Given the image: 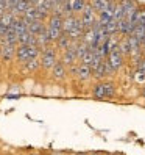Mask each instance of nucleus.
Returning a JSON list of instances; mask_svg holds the SVG:
<instances>
[{"instance_id": "nucleus-1", "label": "nucleus", "mask_w": 145, "mask_h": 155, "mask_svg": "<svg viewBox=\"0 0 145 155\" xmlns=\"http://www.w3.org/2000/svg\"><path fill=\"white\" fill-rule=\"evenodd\" d=\"M92 94L95 99H111L115 94V88L111 81H100L98 85L94 86Z\"/></svg>"}, {"instance_id": "nucleus-2", "label": "nucleus", "mask_w": 145, "mask_h": 155, "mask_svg": "<svg viewBox=\"0 0 145 155\" xmlns=\"http://www.w3.org/2000/svg\"><path fill=\"white\" fill-rule=\"evenodd\" d=\"M97 11L92 8V5H86L84 10L81 11V22H83L84 28H90L94 27L95 22H97Z\"/></svg>"}, {"instance_id": "nucleus-3", "label": "nucleus", "mask_w": 145, "mask_h": 155, "mask_svg": "<svg viewBox=\"0 0 145 155\" xmlns=\"http://www.w3.org/2000/svg\"><path fill=\"white\" fill-rule=\"evenodd\" d=\"M55 63H56V52H55L53 47L47 45V47L44 49V52H42L41 66L45 68V69H52L53 66H55Z\"/></svg>"}, {"instance_id": "nucleus-4", "label": "nucleus", "mask_w": 145, "mask_h": 155, "mask_svg": "<svg viewBox=\"0 0 145 155\" xmlns=\"http://www.w3.org/2000/svg\"><path fill=\"white\" fill-rule=\"evenodd\" d=\"M123 53H122V50H120V47H115L114 50H111L109 52V55H108V61H109V64H111V68H112V71L114 72H117L122 66H123Z\"/></svg>"}, {"instance_id": "nucleus-5", "label": "nucleus", "mask_w": 145, "mask_h": 155, "mask_svg": "<svg viewBox=\"0 0 145 155\" xmlns=\"http://www.w3.org/2000/svg\"><path fill=\"white\" fill-rule=\"evenodd\" d=\"M112 74H114V71H112V68H111V64H109V61H108V60H103L100 63V66L94 71V75L97 78H100V80L108 77V75H112Z\"/></svg>"}, {"instance_id": "nucleus-6", "label": "nucleus", "mask_w": 145, "mask_h": 155, "mask_svg": "<svg viewBox=\"0 0 145 155\" xmlns=\"http://www.w3.org/2000/svg\"><path fill=\"white\" fill-rule=\"evenodd\" d=\"M77 52H75V42L70 45L69 49L64 50V53H62V63H64V66H72V64H75V61H77Z\"/></svg>"}, {"instance_id": "nucleus-7", "label": "nucleus", "mask_w": 145, "mask_h": 155, "mask_svg": "<svg viewBox=\"0 0 145 155\" xmlns=\"http://www.w3.org/2000/svg\"><path fill=\"white\" fill-rule=\"evenodd\" d=\"M50 42H53L52 41V38H50V33H49V28L47 27H44V28L41 30V33L36 36V44L39 45V47H47V45H50Z\"/></svg>"}, {"instance_id": "nucleus-8", "label": "nucleus", "mask_w": 145, "mask_h": 155, "mask_svg": "<svg viewBox=\"0 0 145 155\" xmlns=\"http://www.w3.org/2000/svg\"><path fill=\"white\" fill-rule=\"evenodd\" d=\"M90 75H92V69H90V66L81 61L80 64L77 66V77L84 81V80H89Z\"/></svg>"}, {"instance_id": "nucleus-9", "label": "nucleus", "mask_w": 145, "mask_h": 155, "mask_svg": "<svg viewBox=\"0 0 145 155\" xmlns=\"http://www.w3.org/2000/svg\"><path fill=\"white\" fill-rule=\"evenodd\" d=\"M31 6V3H30V0H17V3L11 8V13L17 17V16H22L27 10H28V8Z\"/></svg>"}, {"instance_id": "nucleus-10", "label": "nucleus", "mask_w": 145, "mask_h": 155, "mask_svg": "<svg viewBox=\"0 0 145 155\" xmlns=\"http://www.w3.org/2000/svg\"><path fill=\"white\" fill-rule=\"evenodd\" d=\"M2 41V39H0ZM0 47H2V57L5 61H10L13 57H14V53H16V45H11V44H8L5 41H2V44H0Z\"/></svg>"}, {"instance_id": "nucleus-11", "label": "nucleus", "mask_w": 145, "mask_h": 155, "mask_svg": "<svg viewBox=\"0 0 145 155\" xmlns=\"http://www.w3.org/2000/svg\"><path fill=\"white\" fill-rule=\"evenodd\" d=\"M66 66H64V63L62 61H56L55 63V66L52 68V75L55 80H62V78H66Z\"/></svg>"}, {"instance_id": "nucleus-12", "label": "nucleus", "mask_w": 145, "mask_h": 155, "mask_svg": "<svg viewBox=\"0 0 145 155\" xmlns=\"http://www.w3.org/2000/svg\"><path fill=\"white\" fill-rule=\"evenodd\" d=\"M77 22H78V17L75 16H66V17H62V33H69L70 30H74L75 27H77Z\"/></svg>"}, {"instance_id": "nucleus-13", "label": "nucleus", "mask_w": 145, "mask_h": 155, "mask_svg": "<svg viewBox=\"0 0 145 155\" xmlns=\"http://www.w3.org/2000/svg\"><path fill=\"white\" fill-rule=\"evenodd\" d=\"M16 57L20 63H27L30 60L28 57V45H24V44H19V47L16 49Z\"/></svg>"}, {"instance_id": "nucleus-14", "label": "nucleus", "mask_w": 145, "mask_h": 155, "mask_svg": "<svg viewBox=\"0 0 145 155\" xmlns=\"http://www.w3.org/2000/svg\"><path fill=\"white\" fill-rule=\"evenodd\" d=\"M47 27H49V28H52V30H61V31H62V16H59V14H52Z\"/></svg>"}, {"instance_id": "nucleus-15", "label": "nucleus", "mask_w": 145, "mask_h": 155, "mask_svg": "<svg viewBox=\"0 0 145 155\" xmlns=\"http://www.w3.org/2000/svg\"><path fill=\"white\" fill-rule=\"evenodd\" d=\"M56 42H58V49H61V50H66V49H69L70 45L74 44V41L70 39V36L66 35V33H62Z\"/></svg>"}, {"instance_id": "nucleus-16", "label": "nucleus", "mask_w": 145, "mask_h": 155, "mask_svg": "<svg viewBox=\"0 0 145 155\" xmlns=\"http://www.w3.org/2000/svg\"><path fill=\"white\" fill-rule=\"evenodd\" d=\"M109 3H111V0H90V5H92V8L97 13L105 11L109 6Z\"/></svg>"}, {"instance_id": "nucleus-17", "label": "nucleus", "mask_w": 145, "mask_h": 155, "mask_svg": "<svg viewBox=\"0 0 145 155\" xmlns=\"http://www.w3.org/2000/svg\"><path fill=\"white\" fill-rule=\"evenodd\" d=\"M19 44H24V45H33L36 44V36L31 35L30 31H27L24 35L19 36Z\"/></svg>"}, {"instance_id": "nucleus-18", "label": "nucleus", "mask_w": 145, "mask_h": 155, "mask_svg": "<svg viewBox=\"0 0 145 155\" xmlns=\"http://www.w3.org/2000/svg\"><path fill=\"white\" fill-rule=\"evenodd\" d=\"M44 27H45V25L42 24V21H33V22L28 24V31H30L31 35H34V36H38Z\"/></svg>"}, {"instance_id": "nucleus-19", "label": "nucleus", "mask_w": 145, "mask_h": 155, "mask_svg": "<svg viewBox=\"0 0 145 155\" xmlns=\"http://www.w3.org/2000/svg\"><path fill=\"white\" fill-rule=\"evenodd\" d=\"M120 50L123 53V57H128L131 55V45H130V39H128V36H123V39L120 41Z\"/></svg>"}, {"instance_id": "nucleus-20", "label": "nucleus", "mask_w": 145, "mask_h": 155, "mask_svg": "<svg viewBox=\"0 0 145 155\" xmlns=\"http://www.w3.org/2000/svg\"><path fill=\"white\" fill-rule=\"evenodd\" d=\"M86 6V0H72V10L74 13H81Z\"/></svg>"}, {"instance_id": "nucleus-21", "label": "nucleus", "mask_w": 145, "mask_h": 155, "mask_svg": "<svg viewBox=\"0 0 145 155\" xmlns=\"http://www.w3.org/2000/svg\"><path fill=\"white\" fill-rule=\"evenodd\" d=\"M39 66H41V60H38V58H31V60H28L25 63V68L28 71H34V69H38Z\"/></svg>"}, {"instance_id": "nucleus-22", "label": "nucleus", "mask_w": 145, "mask_h": 155, "mask_svg": "<svg viewBox=\"0 0 145 155\" xmlns=\"http://www.w3.org/2000/svg\"><path fill=\"white\" fill-rule=\"evenodd\" d=\"M134 80L136 81H145V72H142L140 69H137V72H136V77H134Z\"/></svg>"}, {"instance_id": "nucleus-23", "label": "nucleus", "mask_w": 145, "mask_h": 155, "mask_svg": "<svg viewBox=\"0 0 145 155\" xmlns=\"http://www.w3.org/2000/svg\"><path fill=\"white\" fill-rule=\"evenodd\" d=\"M8 28H10V27H6L2 21H0V38H3V36L6 35V31H8Z\"/></svg>"}, {"instance_id": "nucleus-24", "label": "nucleus", "mask_w": 145, "mask_h": 155, "mask_svg": "<svg viewBox=\"0 0 145 155\" xmlns=\"http://www.w3.org/2000/svg\"><path fill=\"white\" fill-rule=\"evenodd\" d=\"M6 11H8L6 2H2V0H0V16H3V14H5Z\"/></svg>"}, {"instance_id": "nucleus-25", "label": "nucleus", "mask_w": 145, "mask_h": 155, "mask_svg": "<svg viewBox=\"0 0 145 155\" xmlns=\"http://www.w3.org/2000/svg\"><path fill=\"white\" fill-rule=\"evenodd\" d=\"M142 96L145 97V85H143V88H142Z\"/></svg>"}, {"instance_id": "nucleus-26", "label": "nucleus", "mask_w": 145, "mask_h": 155, "mask_svg": "<svg viewBox=\"0 0 145 155\" xmlns=\"http://www.w3.org/2000/svg\"><path fill=\"white\" fill-rule=\"evenodd\" d=\"M142 50H143V52H145V42H143V44H142Z\"/></svg>"}, {"instance_id": "nucleus-27", "label": "nucleus", "mask_w": 145, "mask_h": 155, "mask_svg": "<svg viewBox=\"0 0 145 155\" xmlns=\"http://www.w3.org/2000/svg\"><path fill=\"white\" fill-rule=\"evenodd\" d=\"M64 2H66V0H59V3H61V5H62V3H64Z\"/></svg>"}, {"instance_id": "nucleus-28", "label": "nucleus", "mask_w": 145, "mask_h": 155, "mask_svg": "<svg viewBox=\"0 0 145 155\" xmlns=\"http://www.w3.org/2000/svg\"><path fill=\"white\" fill-rule=\"evenodd\" d=\"M77 155H89V153H77Z\"/></svg>"}, {"instance_id": "nucleus-29", "label": "nucleus", "mask_w": 145, "mask_h": 155, "mask_svg": "<svg viewBox=\"0 0 145 155\" xmlns=\"http://www.w3.org/2000/svg\"><path fill=\"white\" fill-rule=\"evenodd\" d=\"M89 155H100V153H89Z\"/></svg>"}, {"instance_id": "nucleus-30", "label": "nucleus", "mask_w": 145, "mask_h": 155, "mask_svg": "<svg viewBox=\"0 0 145 155\" xmlns=\"http://www.w3.org/2000/svg\"><path fill=\"white\" fill-rule=\"evenodd\" d=\"M109 155H120V153H109Z\"/></svg>"}, {"instance_id": "nucleus-31", "label": "nucleus", "mask_w": 145, "mask_h": 155, "mask_svg": "<svg viewBox=\"0 0 145 155\" xmlns=\"http://www.w3.org/2000/svg\"><path fill=\"white\" fill-rule=\"evenodd\" d=\"M69 155H75V153H69Z\"/></svg>"}]
</instances>
